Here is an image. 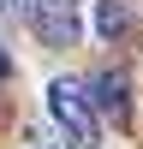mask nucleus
Listing matches in <instances>:
<instances>
[{
	"mask_svg": "<svg viewBox=\"0 0 143 149\" xmlns=\"http://www.w3.org/2000/svg\"><path fill=\"white\" fill-rule=\"evenodd\" d=\"M48 113H54L60 137H66L72 149H101V107H95L90 84L54 78V84H48Z\"/></svg>",
	"mask_w": 143,
	"mask_h": 149,
	"instance_id": "nucleus-1",
	"label": "nucleus"
},
{
	"mask_svg": "<svg viewBox=\"0 0 143 149\" xmlns=\"http://www.w3.org/2000/svg\"><path fill=\"white\" fill-rule=\"evenodd\" d=\"M6 72H12V60H6V48H0V78H6Z\"/></svg>",
	"mask_w": 143,
	"mask_h": 149,
	"instance_id": "nucleus-5",
	"label": "nucleus"
},
{
	"mask_svg": "<svg viewBox=\"0 0 143 149\" xmlns=\"http://www.w3.org/2000/svg\"><path fill=\"white\" fill-rule=\"evenodd\" d=\"M131 30H137V12L125 0H95V36L101 42H125Z\"/></svg>",
	"mask_w": 143,
	"mask_h": 149,
	"instance_id": "nucleus-4",
	"label": "nucleus"
},
{
	"mask_svg": "<svg viewBox=\"0 0 143 149\" xmlns=\"http://www.w3.org/2000/svg\"><path fill=\"white\" fill-rule=\"evenodd\" d=\"M90 95H95V107H101L113 125H125V119H131V84H125V72H119V66L95 72V78H90Z\"/></svg>",
	"mask_w": 143,
	"mask_h": 149,
	"instance_id": "nucleus-3",
	"label": "nucleus"
},
{
	"mask_svg": "<svg viewBox=\"0 0 143 149\" xmlns=\"http://www.w3.org/2000/svg\"><path fill=\"white\" fill-rule=\"evenodd\" d=\"M12 6H18V0H0V18H6V12H12Z\"/></svg>",
	"mask_w": 143,
	"mask_h": 149,
	"instance_id": "nucleus-6",
	"label": "nucleus"
},
{
	"mask_svg": "<svg viewBox=\"0 0 143 149\" xmlns=\"http://www.w3.org/2000/svg\"><path fill=\"white\" fill-rule=\"evenodd\" d=\"M18 12L42 48H78L83 36V0H18Z\"/></svg>",
	"mask_w": 143,
	"mask_h": 149,
	"instance_id": "nucleus-2",
	"label": "nucleus"
}]
</instances>
